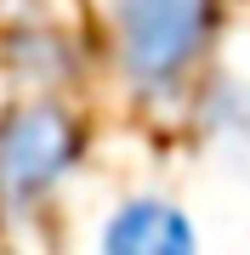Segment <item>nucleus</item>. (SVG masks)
<instances>
[{
  "label": "nucleus",
  "mask_w": 250,
  "mask_h": 255,
  "mask_svg": "<svg viewBox=\"0 0 250 255\" xmlns=\"http://www.w3.org/2000/svg\"><path fill=\"white\" fill-rule=\"evenodd\" d=\"M216 23L211 0H114V46L137 91H171Z\"/></svg>",
  "instance_id": "f257e3e1"
},
{
  "label": "nucleus",
  "mask_w": 250,
  "mask_h": 255,
  "mask_svg": "<svg viewBox=\"0 0 250 255\" xmlns=\"http://www.w3.org/2000/svg\"><path fill=\"white\" fill-rule=\"evenodd\" d=\"M80 125L57 102H28L0 119V216H23L74 170Z\"/></svg>",
  "instance_id": "f03ea898"
},
{
  "label": "nucleus",
  "mask_w": 250,
  "mask_h": 255,
  "mask_svg": "<svg viewBox=\"0 0 250 255\" xmlns=\"http://www.w3.org/2000/svg\"><path fill=\"white\" fill-rule=\"evenodd\" d=\"M194 244H199L194 221L165 199H131L102 227V250L114 255H188Z\"/></svg>",
  "instance_id": "7ed1b4c3"
}]
</instances>
